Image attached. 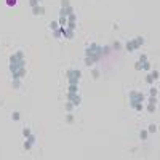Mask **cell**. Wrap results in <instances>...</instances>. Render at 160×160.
Listing matches in <instances>:
<instances>
[{"label": "cell", "mask_w": 160, "mask_h": 160, "mask_svg": "<svg viewBox=\"0 0 160 160\" xmlns=\"http://www.w3.org/2000/svg\"><path fill=\"white\" fill-rule=\"evenodd\" d=\"M66 75H67V82H69V83L79 85L80 77H82V70L80 69H69L66 72Z\"/></svg>", "instance_id": "cell-1"}, {"label": "cell", "mask_w": 160, "mask_h": 160, "mask_svg": "<svg viewBox=\"0 0 160 160\" xmlns=\"http://www.w3.org/2000/svg\"><path fill=\"white\" fill-rule=\"evenodd\" d=\"M94 54L103 56V46L98 45V43H90V45L87 46V50H85V56L91 58V56H94Z\"/></svg>", "instance_id": "cell-2"}, {"label": "cell", "mask_w": 160, "mask_h": 160, "mask_svg": "<svg viewBox=\"0 0 160 160\" xmlns=\"http://www.w3.org/2000/svg\"><path fill=\"white\" fill-rule=\"evenodd\" d=\"M128 101H130V107H133L136 103H144V94L141 91H130L128 93Z\"/></svg>", "instance_id": "cell-3"}, {"label": "cell", "mask_w": 160, "mask_h": 160, "mask_svg": "<svg viewBox=\"0 0 160 160\" xmlns=\"http://www.w3.org/2000/svg\"><path fill=\"white\" fill-rule=\"evenodd\" d=\"M67 101L74 104V107H79L82 104V96L79 93H67Z\"/></svg>", "instance_id": "cell-4"}, {"label": "cell", "mask_w": 160, "mask_h": 160, "mask_svg": "<svg viewBox=\"0 0 160 160\" xmlns=\"http://www.w3.org/2000/svg\"><path fill=\"white\" fill-rule=\"evenodd\" d=\"M61 32H63V37L67 39V40L74 39V35H75V30H70V29H67V27H63V26H61Z\"/></svg>", "instance_id": "cell-5"}, {"label": "cell", "mask_w": 160, "mask_h": 160, "mask_svg": "<svg viewBox=\"0 0 160 160\" xmlns=\"http://www.w3.org/2000/svg\"><path fill=\"white\" fill-rule=\"evenodd\" d=\"M11 77H13V79L21 80L23 77H26V67H21V69L16 70V72H11Z\"/></svg>", "instance_id": "cell-6"}, {"label": "cell", "mask_w": 160, "mask_h": 160, "mask_svg": "<svg viewBox=\"0 0 160 160\" xmlns=\"http://www.w3.org/2000/svg\"><path fill=\"white\" fill-rule=\"evenodd\" d=\"M32 15H35V16H42V15H45V6H43V5H37V6H34V8H32Z\"/></svg>", "instance_id": "cell-7"}, {"label": "cell", "mask_w": 160, "mask_h": 160, "mask_svg": "<svg viewBox=\"0 0 160 160\" xmlns=\"http://www.w3.org/2000/svg\"><path fill=\"white\" fill-rule=\"evenodd\" d=\"M131 43H133V48L135 50L141 48V45H144V37H136V39L131 40Z\"/></svg>", "instance_id": "cell-8"}, {"label": "cell", "mask_w": 160, "mask_h": 160, "mask_svg": "<svg viewBox=\"0 0 160 160\" xmlns=\"http://www.w3.org/2000/svg\"><path fill=\"white\" fill-rule=\"evenodd\" d=\"M67 93H79V85L69 83V88H67Z\"/></svg>", "instance_id": "cell-9"}, {"label": "cell", "mask_w": 160, "mask_h": 160, "mask_svg": "<svg viewBox=\"0 0 160 160\" xmlns=\"http://www.w3.org/2000/svg\"><path fill=\"white\" fill-rule=\"evenodd\" d=\"M66 27H67V29H70V30H75L77 29V21H67Z\"/></svg>", "instance_id": "cell-10"}, {"label": "cell", "mask_w": 160, "mask_h": 160, "mask_svg": "<svg viewBox=\"0 0 160 160\" xmlns=\"http://www.w3.org/2000/svg\"><path fill=\"white\" fill-rule=\"evenodd\" d=\"M11 87H13V90H18V88L21 87V82H19L18 79H13V82H11Z\"/></svg>", "instance_id": "cell-11"}, {"label": "cell", "mask_w": 160, "mask_h": 160, "mask_svg": "<svg viewBox=\"0 0 160 160\" xmlns=\"http://www.w3.org/2000/svg\"><path fill=\"white\" fill-rule=\"evenodd\" d=\"M58 24L63 26V27H66V24H67V18H66V16H59V21H58Z\"/></svg>", "instance_id": "cell-12"}, {"label": "cell", "mask_w": 160, "mask_h": 160, "mask_svg": "<svg viewBox=\"0 0 160 160\" xmlns=\"http://www.w3.org/2000/svg\"><path fill=\"white\" fill-rule=\"evenodd\" d=\"M53 35H54V39H59V37H63V32H61V26L58 27L56 30H53Z\"/></svg>", "instance_id": "cell-13"}, {"label": "cell", "mask_w": 160, "mask_h": 160, "mask_svg": "<svg viewBox=\"0 0 160 160\" xmlns=\"http://www.w3.org/2000/svg\"><path fill=\"white\" fill-rule=\"evenodd\" d=\"M125 48H127V51H135V48H133V43H131V40H128L127 42V45H125Z\"/></svg>", "instance_id": "cell-14"}, {"label": "cell", "mask_w": 160, "mask_h": 160, "mask_svg": "<svg viewBox=\"0 0 160 160\" xmlns=\"http://www.w3.org/2000/svg\"><path fill=\"white\" fill-rule=\"evenodd\" d=\"M147 133H157V125H149V128H147Z\"/></svg>", "instance_id": "cell-15"}, {"label": "cell", "mask_w": 160, "mask_h": 160, "mask_svg": "<svg viewBox=\"0 0 160 160\" xmlns=\"http://www.w3.org/2000/svg\"><path fill=\"white\" fill-rule=\"evenodd\" d=\"M64 109H66L67 112H70V111H72V109H74V104L70 103V101H67V103L64 104Z\"/></svg>", "instance_id": "cell-16"}, {"label": "cell", "mask_w": 160, "mask_h": 160, "mask_svg": "<svg viewBox=\"0 0 160 160\" xmlns=\"http://www.w3.org/2000/svg\"><path fill=\"white\" fill-rule=\"evenodd\" d=\"M147 130H141V133H139V138L142 139V141H146V139H147Z\"/></svg>", "instance_id": "cell-17"}, {"label": "cell", "mask_w": 160, "mask_h": 160, "mask_svg": "<svg viewBox=\"0 0 160 160\" xmlns=\"http://www.w3.org/2000/svg\"><path fill=\"white\" fill-rule=\"evenodd\" d=\"M32 142H29V141H27V139H26V141H24V144H23V147H24L26 149V151H30V149H32Z\"/></svg>", "instance_id": "cell-18"}, {"label": "cell", "mask_w": 160, "mask_h": 160, "mask_svg": "<svg viewBox=\"0 0 160 160\" xmlns=\"http://www.w3.org/2000/svg\"><path fill=\"white\" fill-rule=\"evenodd\" d=\"M147 112H149V114H154V112H155V104L149 103L147 104Z\"/></svg>", "instance_id": "cell-19"}, {"label": "cell", "mask_w": 160, "mask_h": 160, "mask_svg": "<svg viewBox=\"0 0 160 160\" xmlns=\"http://www.w3.org/2000/svg\"><path fill=\"white\" fill-rule=\"evenodd\" d=\"M142 69L144 70H151V61H144V63H142Z\"/></svg>", "instance_id": "cell-20"}, {"label": "cell", "mask_w": 160, "mask_h": 160, "mask_svg": "<svg viewBox=\"0 0 160 160\" xmlns=\"http://www.w3.org/2000/svg\"><path fill=\"white\" fill-rule=\"evenodd\" d=\"M131 109H135L136 112H141V111H142V103H136V104H135V106L131 107Z\"/></svg>", "instance_id": "cell-21"}, {"label": "cell", "mask_w": 160, "mask_h": 160, "mask_svg": "<svg viewBox=\"0 0 160 160\" xmlns=\"http://www.w3.org/2000/svg\"><path fill=\"white\" fill-rule=\"evenodd\" d=\"M11 118H13V120H16V122H18L19 118H21V114H19L18 111H16V112H13V114H11Z\"/></svg>", "instance_id": "cell-22"}, {"label": "cell", "mask_w": 160, "mask_h": 160, "mask_svg": "<svg viewBox=\"0 0 160 160\" xmlns=\"http://www.w3.org/2000/svg\"><path fill=\"white\" fill-rule=\"evenodd\" d=\"M149 94H151V96H157V94H159V90H157V88H154V87H152L151 90H149Z\"/></svg>", "instance_id": "cell-23"}, {"label": "cell", "mask_w": 160, "mask_h": 160, "mask_svg": "<svg viewBox=\"0 0 160 160\" xmlns=\"http://www.w3.org/2000/svg\"><path fill=\"white\" fill-rule=\"evenodd\" d=\"M58 27H59V24H58L56 21H51V23H50V29H51V30H56Z\"/></svg>", "instance_id": "cell-24"}, {"label": "cell", "mask_w": 160, "mask_h": 160, "mask_svg": "<svg viewBox=\"0 0 160 160\" xmlns=\"http://www.w3.org/2000/svg\"><path fill=\"white\" fill-rule=\"evenodd\" d=\"M66 122H67V123H72V122H74V115L70 114V112H67V117H66Z\"/></svg>", "instance_id": "cell-25"}, {"label": "cell", "mask_w": 160, "mask_h": 160, "mask_svg": "<svg viewBox=\"0 0 160 160\" xmlns=\"http://www.w3.org/2000/svg\"><path fill=\"white\" fill-rule=\"evenodd\" d=\"M30 133H32V131H30V128H23V136H24V138H27Z\"/></svg>", "instance_id": "cell-26"}, {"label": "cell", "mask_w": 160, "mask_h": 160, "mask_svg": "<svg viewBox=\"0 0 160 160\" xmlns=\"http://www.w3.org/2000/svg\"><path fill=\"white\" fill-rule=\"evenodd\" d=\"M146 82H147L149 85H152V83H154V79H152V75H151V74H147V75H146Z\"/></svg>", "instance_id": "cell-27"}, {"label": "cell", "mask_w": 160, "mask_h": 160, "mask_svg": "<svg viewBox=\"0 0 160 160\" xmlns=\"http://www.w3.org/2000/svg\"><path fill=\"white\" fill-rule=\"evenodd\" d=\"M70 2L69 0H61V8H66V6H69Z\"/></svg>", "instance_id": "cell-28"}, {"label": "cell", "mask_w": 160, "mask_h": 160, "mask_svg": "<svg viewBox=\"0 0 160 160\" xmlns=\"http://www.w3.org/2000/svg\"><path fill=\"white\" fill-rule=\"evenodd\" d=\"M26 139H27V141H29V142H32V144H34V142H35V136H34L32 133H30L29 136H27V138H26Z\"/></svg>", "instance_id": "cell-29"}, {"label": "cell", "mask_w": 160, "mask_h": 160, "mask_svg": "<svg viewBox=\"0 0 160 160\" xmlns=\"http://www.w3.org/2000/svg\"><path fill=\"white\" fill-rule=\"evenodd\" d=\"M85 64H87L88 67H91V66H93V61H91L90 58H87V56H85Z\"/></svg>", "instance_id": "cell-30"}, {"label": "cell", "mask_w": 160, "mask_h": 160, "mask_svg": "<svg viewBox=\"0 0 160 160\" xmlns=\"http://www.w3.org/2000/svg\"><path fill=\"white\" fill-rule=\"evenodd\" d=\"M29 5H30V8H34V6L39 5V0H29Z\"/></svg>", "instance_id": "cell-31"}, {"label": "cell", "mask_w": 160, "mask_h": 160, "mask_svg": "<svg viewBox=\"0 0 160 160\" xmlns=\"http://www.w3.org/2000/svg\"><path fill=\"white\" fill-rule=\"evenodd\" d=\"M91 74H93V79H99V70H98V69H93V72H91Z\"/></svg>", "instance_id": "cell-32"}, {"label": "cell", "mask_w": 160, "mask_h": 160, "mask_svg": "<svg viewBox=\"0 0 160 160\" xmlns=\"http://www.w3.org/2000/svg\"><path fill=\"white\" fill-rule=\"evenodd\" d=\"M151 75H152V79H154V80H157L159 79V70H152Z\"/></svg>", "instance_id": "cell-33"}, {"label": "cell", "mask_w": 160, "mask_h": 160, "mask_svg": "<svg viewBox=\"0 0 160 160\" xmlns=\"http://www.w3.org/2000/svg\"><path fill=\"white\" fill-rule=\"evenodd\" d=\"M135 69H136V70H141V69H142V63H139V61H138V63L135 64Z\"/></svg>", "instance_id": "cell-34"}, {"label": "cell", "mask_w": 160, "mask_h": 160, "mask_svg": "<svg viewBox=\"0 0 160 160\" xmlns=\"http://www.w3.org/2000/svg\"><path fill=\"white\" fill-rule=\"evenodd\" d=\"M138 61H139V63H144V61H147V56H146V54H141Z\"/></svg>", "instance_id": "cell-35"}, {"label": "cell", "mask_w": 160, "mask_h": 160, "mask_svg": "<svg viewBox=\"0 0 160 160\" xmlns=\"http://www.w3.org/2000/svg\"><path fill=\"white\" fill-rule=\"evenodd\" d=\"M149 103H152V104H157V96H151V98H149Z\"/></svg>", "instance_id": "cell-36"}, {"label": "cell", "mask_w": 160, "mask_h": 160, "mask_svg": "<svg viewBox=\"0 0 160 160\" xmlns=\"http://www.w3.org/2000/svg\"><path fill=\"white\" fill-rule=\"evenodd\" d=\"M6 5H8V6H15L16 5V0H6Z\"/></svg>", "instance_id": "cell-37"}, {"label": "cell", "mask_w": 160, "mask_h": 160, "mask_svg": "<svg viewBox=\"0 0 160 160\" xmlns=\"http://www.w3.org/2000/svg\"><path fill=\"white\" fill-rule=\"evenodd\" d=\"M112 48H114V50H120V48H122V45H120L118 42H115L114 45H112Z\"/></svg>", "instance_id": "cell-38"}, {"label": "cell", "mask_w": 160, "mask_h": 160, "mask_svg": "<svg viewBox=\"0 0 160 160\" xmlns=\"http://www.w3.org/2000/svg\"><path fill=\"white\" fill-rule=\"evenodd\" d=\"M109 51H111V48H109V46H103V54H107Z\"/></svg>", "instance_id": "cell-39"}, {"label": "cell", "mask_w": 160, "mask_h": 160, "mask_svg": "<svg viewBox=\"0 0 160 160\" xmlns=\"http://www.w3.org/2000/svg\"><path fill=\"white\" fill-rule=\"evenodd\" d=\"M39 2H40V0H39Z\"/></svg>", "instance_id": "cell-40"}]
</instances>
